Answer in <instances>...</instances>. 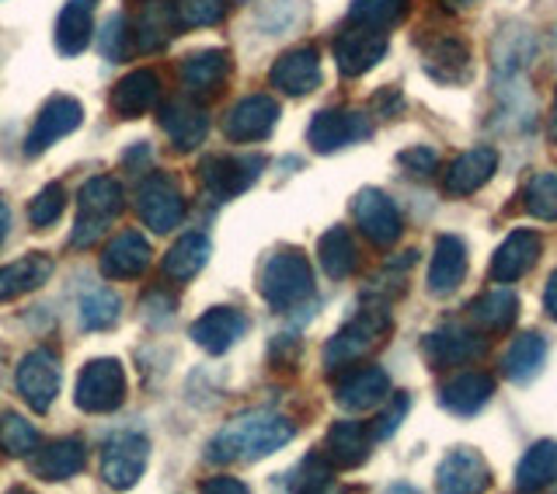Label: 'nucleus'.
Returning <instances> with one entry per match:
<instances>
[{
    "label": "nucleus",
    "instance_id": "obj_46",
    "mask_svg": "<svg viewBox=\"0 0 557 494\" xmlns=\"http://www.w3.org/2000/svg\"><path fill=\"white\" fill-rule=\"evenodd\" d=\"M411 264H414V251L408 255H400L397 261H387L383 264V272L373 279V286L370 293H376L380 299H394L408 289V272H411Z\"/></svg>",
    "mask_w": 557,
    "mask_h": 494
},
{
    "label": "nucleus",
    "instance_id": "obj_20",
    "mask_svg": "<svg viewBox=\"0 0 557 494\" xmlns=\"http://www.w3.org/2000/svg\"><path fill=\"white\" fill-rule=\"evenodd\" d=\"M188 334L202 351H209V356H223V351H231L244 334H248V317L237 307H213L191 324Z\"/></svg>",
    "mask_w": 557,
    "mask_h": 494
},
{
    "label": "nucleus",
    "instance_id": "obj_54",
    "mask_svg": "<svg viewBox=\"0 0 557 494\" xmlns=\"http://www.w3.org/2000/svg\"><path fill=\"white\" fill-rule=\"evenodd\" d=\"M474 0H443V8L446 11H463V8H470Z\"/></svg>",
    "mask_w": 557,
    "mask_h": 494
},
{
    "label": "nucleus",
    "instance_id": "obj_50",
    "mask_svg": "<svg viewBox=\"0 0 557 494\" xmlns=\"http://www.w3.org/2000/svg\"><path fill=\"white\" fill-rule=\"evenodd\" d=\"M373 104H376V112L380 115H397V109H400V95H397V87H387V91H380L376 98H373Z\"/></svg>",
    "mask_w": 557,
    "mask_h": 494
},
{
    "label": "nucleus",
    "instance_id": "obj_47",
    "mask_svg": "<svg viewBox=\"0 0 557 494\" xmlns=\"http://www.w3.org/2000/svg\"><path fill=\"white\" fill-rule=\"evenodd\" d=\"M178 4V17H182V28H209V25H220L226 4L223 0H174Z\"/></svg>",
    "mask_w": 557,
    "mask_h": 494
},
{
    "label": "nucleus",
    "instance_id": "obj_10",
    "mask_svg": "<svg viewBox=\"0 0 557 494\" xmlns=\"http://www.w3.org/2000/svg\"><path fill=\"white\" fill-rule=\"evenodd\" d=\"M370 136H373L370 115H362L356 109H324L313 115L307 129V144L318 153H335L342 147L362 144V139H370Z\"/></svg>",
    "mask_w": 557,
    "mask_h": 494
},
{
    "label": "nucleus",
    "instance_id": "obj_4",
    "mask_svg": "<svg viewBox=\"0 0 557 494\" xmlns=\"http://www.w3.org/2000/svg\"><path fill=\"white\" fill-rule=\"evenodd\" d=\"M126 209V192H122L119 178L112 174H98V178L84 182L81 196H77V220H74V234L70 244L74 247H91L98 244L109 226L122 217Z\"/></svg>",
    "mask_w": 557,
    "mask_h": 494
},
{
    "label": "nucleus",
    "instance_id": "obj_21",
    "mask_svg": "<svg viewBox=\"0 0 557 494\" xmlns=\"http://www.w3.org/2000/svg\"><path fill=\"white\" fill-rule=\"evenodd\" d=\"M87 467V449L77 435H66V439H57V443H49L42 449H35L28 456V470L32 478L39 481H49V484H60V481H70L77 478V473Z\"/></svg>",
    "mask_w": 557,
    "mask_h": 494
},
{
    "label": "nucleus",
    "instance_id": "obj_14",
    "mask_svg": "<svg viewBox=\"0 0 557 494\" xmlns=\"http://www.w3.org/2000/svg\"><path fill=\"white\" fill-rule=\"evenodd\" d=\"M17 394L25 397V404L35 415H46L52 408V400L60 394V362L49 348H35L22 359L14 373Z\"/></svg>",
    "mask_w": 557,
    "mask_h": 494
},
{
    "label": "nucleus",
    "instance_id": "obj_39",
    "mask_svg": "<svg viewBox=\"0 0 557 494\" xmlns=\"http://www.w3.org/2000/svg\"><path fill=\"white\" fill-rule=\"evenodd\" d=\"M119 313H122V304L109 286H91L81 293L77 321L84 331H109L119 324Z\"/></svg>",
    "mask_w": 557,
    "mask_h": 494
},
{
    "label": "nucleus",
    "instance_id": "obj_44",
    "mask_svg": "<svg viewBox=\"0 0 557 494\" xmlns=\"http://www.w3.org/2000/svg\"><path fill=\"white\" fill-rule=\"evenodd\" d=\"M101 52L109 60H129L133 52H136V46H133V28H129V14H112L109 22H104Z\"/></svg>",
    "mask_w": 557,
    "mask_h": 494
},
{
    "label": "nucleus",
    "instance_id": "obj_5",
    "mask_svg": "<svg viewBox=\"0 0 557 494\" xmlns=\"http://www.w3.org/2000/svg\"><path fill=\"white\" fill-rule=\"evenodd\" d=\"M265 168V157H237V153H209L199 164V185L206 188V196L213 202H226L248 192Z\"/></svg>",
    "mask_w": 557,
    "mask_h": 494
},
{
    "label": "nucleus",
    "instance_id": "obj_1",
    "mask_svg": "<svg viewBox=\"0 0 557 494\" xmlns=\"http://www.w3.org/2000/svg\"><path fill=\"white\" fill-rule=\"evenodd\" d=\"M296 435V425L278 411H244L231 418L226 425L213 435V443L206 449L209 464H255L261 456H272L283 449Z\"/></svg>",
    "mask_w": 557,
    "mask_h": 494
},
{
    "label": "nucleus",
    "instance_id": "obj_11",
    "mask_svg": "<svg viewBox=\"0 0 557 494\" xmlns=\"http://www.w3.org/2000/svg\"><path fill=\"white\" fill-rule=\"evenodd\" d=\"M484 351H487V338H481L474 328H463V324H443L422 338V356L432 369L470 366V362H478Z\"/></svg>",
    "mask_w": 557,
    "mask_h": 494
},
{
    "label": "nucleus",
    "instance_id": "obj_28",
    "mask_svg": "<svg viewBox=\"0 0 557 494\" xmlns=\"http://www.w3.org/2000/svg\"><path fill=\"white\" fill-rule=\"evenodd\" d=\"M370 446H373V432L362 425V421H335V425L327 429L324 435V456L331 460L335 470H352V467H362L366 456H370Z\"/></svg>",
    "mask_w": 557,
    "mask_h": 494
},
{
    "label": "nucleus",
    "instance_id": "obj_26",
    "mask_svg": "<svg viewBox=\"0 0 557 494\" xmlns=\"http://www.w3.org/2000/svg\"><path fill=\"white\" fill-rule=\"evenodd\" d=\"M495 168H498L495 147H470V150H463L457 161L449 164L446 178H443L446 196H457V199L474 196L478 188H484L487 182H492Z\"/></svg>",
    "mask_w": 557,
    "mask_h": 494
},
{
    "label": "nucleus",
    "instance_id": "obj_42",
    "mask_svg": "<svg viewBox=\"0 0 557 494\" xmlns=\"http://www.w3.org/2000/svg\"><path fill=\"white\" fill-rule=\"evenodd\" d=\"M331 478H335V467H331L327 456L324 453H310L289 473H283L278 484L289 487V491H324L331 484Z\"/></svg>",
    "mask_w": 557,
    "mask_h": 494
},
{
    "label": "nucleus",
    "instance_id": "obj_15",
    "mask_svg": "<svg viewBox=\"0 0 557 494\" xmlns=\"http://www.w3.org/2000/svg\"><path fill=\"white\" fill-rule=\"evenodd\" d=\"M278 122V101L269 95H248L240 98L223 119V136L231 144H258L265 139Z\"/></svg>",
    "mask_w": 557,
    "mask_h": 494
},
{
    "label": "nucleus",
    "instance_id": "obj_27",
    "mask_svg": "<svg viewBox=\"0 0 557 494\" xmlns=\"http://www.w3.org/2000/svg\"><path fill=\"white\" fill-rule=\"evenodd\" d=\"M150 269V244L144 234L122 231L101 251V275L104 279H139Z\"/></svg>",
    "mask_w": 557,
    "mask_h": 494
},
{
    "label": "nucleus",
    "instance_id": "obj_31",
    "mask_svg": "<svg viewBox=\"0 0 557 494\" xmlns=\"http://www.w3.org/2000/svg\"><path fill=\"white\" fill-rule=\"evenodd\" d=\"M467 275V244L453 234H443L432 247V264H429V293L432 296H449L460 289Z\"/></svg>",
    "mask_w": 557,
    "mask_h": 494
},
{
    "label": "nucleus",
    "instance_id": "obj_29",
    "mask_svg": "<svg viewBox=\"0 0 557 494\" xmlns=\"http://www.w3.org/2000/svg\"><path fill=\"white\" fill-rule=\"evenodd\" d=\"M231 77V52L226 49H199L182 63V84L191 98L216 95Z\"/></svg>",
    "mask_w": 557,
    "mask_h": 494
},
{
    "label": "nucleus",
    "instance_id": "obj_32",
    "mask_svg": "<svg viewBox=\"0 0 557 494\" xmlns=\"http://www.w3.org/2000/svg\"><path fill=\"white\" fill-rule=\"evenodd\" d=\"M157 101H161V77H157L153 70H133V74L122 77L112 91V109L122 119L147 115L157 109Z\"/></svg>",
    "mask_w": 557,
    "mask_h": 494
},
{
    "label": "nucleus",
    "instance_id": "obj_49",
    "mask_svg": "<svg viewBox=\"0 0 557 494\" xmlns=\"http://www.w3.org/2000/svg\"><path fill=\"white\" fill-rule=\"evenodd\" d=\"M397 161H400V168L418 174V178H429V174H435V168H440V153H435V147H411L400 153Z\"/></svg>",
    "mask_w": 557,
    "mask_h": 494
},
{
    "label": "nucleus",
    "instance_id": "obj_23",
    "mask_svg": "<svg viewBox=\"0 0 557 494\" xmlns=\"http://www.w3.org/2000/svg\"><path fill=\"white\" fill-rule=\"evenodd\" d=\"M161 129L168 133L174 150L188 153V150H196L206 139L209 115H206V109L191 95L188 98H174V101H168L164 109H161Z\"/></svg>",
    "mask_w": 557,
    "mask_h": 494
},
{
    "label": "nucleus",
    "instance_id": "obj_34",
    "mask_svg": "<svg viewBox=\"0 0 557 494\" xmlns=\"http://www.w3.org/2000/svg\"><path fill=\"white\" fill-rule=\"evenodd\" d=\"M547 362V338H540L536 331L516 334L509 351L502 359V373L512 383H533L540 376V369Z\"/></svg>",
    "mask_w": 557,
    "mask_h": 494
},
{
    "label": "nucleus",
    "instance_id": "obj_16",
    "mask_svg": "<svg viewBox=\"0 0 557 494\" xmlns=\"http://www.w3.org/2000/svg\"><path fill=\"white\" fill-rule=\"evenodd\" d=\"M133 28V46L136 52H153L164 49L174 35H182V17H178V4L174 0H144L136 11V17H129Z\"/></svg>",
    "mask_w": 557,
    "mask_h": 494
},
{
    "label": "nucleus",
    "instance_id": "obj_55",
    "mask_svg": "<svg viewBox=\"0 0 557 494\" xmlns=\"http://www.w3.org/2000/svg\"><path fill=\"white\" fill-rule=\"evenodd\" d=\"M234 4H248V0H234Z\"/></svg>",
    "mask_w": 557,
    "mask_h": 494
},
{
    "label": "nucleus",
    "instance_id": "obj_33",
    "mask_svg": "<svg viewBox=\"0 0 557 494\" xmlns=\"http://www.w3.org/2000/svg\"><path fill=\"white\" fill-rule=\"evenodd\" d=\"M52 269H57V264H52V258L42 251L4 264V269H0V304H11V299H17V296L46 286V282L52 279Z\"/></svg>",
    "mask_w": 557,
    "mask_h": 494
},
{
    "label": "nucleus",
    "instance_id": "obj_3",
    "mask_svg": "<svg viewBox=\"0 0 557 494\" xmlns=\"http://www.w3.org/2000/svg\"><path fill=\"white\" fill-rule=\"evenodd\" d=\"M391 334V310L383 299H373V304L359 307V313L348 321L345 328L335 331V338L324 345V366L327 369H345L356 366L359 359H366L376 345H383V338Z\"/></svg>",
    "mask_w": 557,
    "mask_h": 494
},
{
    "label": "nucleus",
    "instance_id": "obj_43",
    "mask_svg": "<svg viewBox=\"0 0 557 494\" xmlns=\"http://www.w3.org/2000/svg\"><path fill=\"white\" fill-rule=\"evenodd\" d=\"M411 0H352L348 4V22L370 25V28H394L408 14Z\"/></svg>",
    "mask_w": 557,
    "mask_h": 494
},
{
    "label": "nucleus",
    "instance_id": "obj_51",
    "mask_svg": "<svg viewBox=\"0 0 557 494\" xmlns=\"http://www.w3.org/2000/svg\"><path fill=\"white\" fill-rule=\"evenodd\" d=\"M202 491H234V494H244V491H248V484L234 481V478H216V481H202Z\"/></svg>",
    "mask_w": 557,
    "mask_h": 494
},
{
    "label": "nucleus",
    "instance_id": "obj_48",
    "mask_svg": "<svg viewBox=\"0 0 557 494\" xmlns=\"http://www.w3.org/2000/svg\"><path fill=\"white\" fill-rule=\"evenodd\" d=\"M408 408H411V397L408 394H394L391 404H387V411H380V418L373 421V429H370L373 439H391L400 429V421H405Z\"/></svg>",
    "mask_w": 557,
    "mask_h": 494
},
{
    "label": "nucleus",
    "instance_id": "obj_37",
    "mask_svg": "<svg viewBox=\"0 0 557 494\" xmlns=\"http://www.w3.org/2000/svg\"><path fill=\"white\" fill-rule=\"evenodd\" d=\"M209 255H213V244H209L206 234H185V237L174 240V247L164 255V275L171 282L196 279L206 269Z\"/></svg>",
    "mask_w": 557,
    "mask_h": 494
},
{
    "label": "nucleus",
    "instance_id": "obj_18",
    "mask_svg": "<svg viewBox=\"0 0 557 494\" xmlns=\"http://www.w3.org/2000/svg\"><path fill=\"white\" fill-rule=\"evenodd\" d=\"M540 251H544V240H540L536 231H512L492 255L487 275H492V282H502V286L519 282L522 275L533 272V264L540 261Z\"/></svg>",
    "mask_w": 557,
    "mask_h": 494
},
{
    "label": "nucleus",
    "instance_id": "obj_35",
    "mask_svg": "<svg viewBox=\"0 0 557 494\" xmlns=\"http://www.w3.org/2000/svg\"><path fill=\"white\" fill-rule=\"evenodd\" d=\"M519 317V296L512 289H487L470 304V321L487 334H502L516 324Z\"/></svg>",
    "mask_w": 557,
    "mask_h": 494
},
{
    "label": "nucleus",
    "instance_id": "obj_22",
    "mask_svg": "<svg viewBox=\"0 0 557 494\" xmlns=\"http://www.w3.org/2000/svg\"><path fill=\"white\" fill-rule=\"evenodd\" d=\"M492 484V467L484 464V456L478 449H453L446 460L435 470V487L446 494H474Z\"/></svg>",
    "mask_w": 557,
    "mask_h": 494
},
{
    "label": "nucleus",
    "instance_id": "obj_45",
    "mask_svg": "<svg viewBox=\"0 0 557 494\" xmlns=\"http://www.w3.org/2000/svg\"><path fill=\"white\" fill-rule=\"evenodd\" d=\"M63 206H66V188L60 182H49L39 196L28 202V220L32 226H52L63 217Z\"/></svg>",
    "mask_w": 557,
    "mask_h": 494
},
{
    "label": "nucleus",
    "instance_id": "obj_7",
    "mask_svg": "<svg viewBox=\"0 0 557 494\" xmlns=\"http://www.w3.org/2000/svg\"><path fill=\"white\" fill-rule=\"evenodd\" d=\"M136 213L153 234H171L185 220V199L178 182L164 171L147 174L136 188Z\"/></svg>",
    "mask_w": 557,
    "mask_h": 494
},
{
    "label": "nucleus",
    "instance_id": "obj_19",
    "mask_svg": "<svg viewBox=\"0 0 557 494\" xmlns=\"http://www.w3.org/2000/svg\"><path fill=\"white\" fill-rule=\"evenodd\" d=\"M269 84L278 87L283 95H293V98L310 95L313 87L321 84V57H318V49H313V46L286 49L283 57L272 63Z\"/></svg>",
    "mask_w": 557,
    "mask_h": 494
},
{
    "label": "nucleus",
    "instance_id": "obj_6",
    "mask_svg": "<svg viewBox=\"0 0 557 494\" xmlns=\"http://www.w3.org/2000/svg\"><path fill=\"white\" fill-rule=\"evenodd\" d=\"M77 408L87 415H112L126 404V373L119 359H91L77 376Z\"/></svg>",
    "mask_w": 557,
    "mask_h": 494
},
{
    "label": "nucleus",
    "instance_id": "obj_13",
    "mask_svg": "<svg viewBox=\"0 0 557 494\" xmlns=\"http://www.w3.org/2000/svg\"><path fill=\"white\" fill-rule=\"evenodd\" d=\"M81 122H84V109H81V101L77 98H70V95H52L39 115H35L32 122V129H28V139H25V153L28 157H39L46 153L52 144H60L63 136H70L74 129H81Z\"/></svg>",
    "mask_w": 557,
    "mask_h": 494
},
{
    "label": "nucleus",
    "instance_id": "obj_25",
    "mask_svg": "<svg viewBox=\"0 0 557 494\" xmlns=\"http://www.w3.org/2000/svg\"><path fill=\"white\" fill-rule=\"evenodd\" d=\"M495 394V376L484 373V369H463L453 380H446L440 386V404L457 418H470L478 415L487 400Z\"/></svg>",
    "mask_w": 557,
    "mask_h": 494
},
{
    "label": "nucleus",
    "instance_id": "obj_24",
    "mask_svg": "<svg viewBox=\"0 0 557 494\" xmlns=\"http://www.w3.org/2000/svg\"><path fill=\"white\" fill-rule=\"evenodd\" d=\"M422 66L440 84H463L470 77V46L460 35H435L422 42Z\"/></svg>",
    "mask_w": 557,
    "mask_h": 494
},
{
    "label": "nucleus",
    "instance_id": "obj_12",
    "mask_svg": "<svg viewBox=\"0 0 557 494\" xmlns=\"http://www.w3.org/2000/svg\"><path fill=\"white\" fill-rule=\"evenodd\" d=\"M147 460H150L147 439L139 432H122V435L109 439L101 449V481L115 491H126L144 478Z\"/></svg>",
    "mask_w": 557,
    "mask_h": 494
},
{
    "label": "nucleus",
    "instance_id": "obj_40",
    "mask_svg": "<svg viewBox=\"0 0 557 494\" xmlns=\"http://www.w3.org/2000/svg\"><path fill=\"white\" fill-rule=\"evenodd\" d=\"M35 449H39V432L32 421H25L17 411H0V453L25 460Z\"/></svg>",
    "mask_w": 557,
    "mask_h": 494
},
{
    "label": "nucleus",
    "instance_id": "obj_9",
    "mask_svg": "<svg viewBox=\"0 0 557 494\" xmlns=\"http://www.w3.org/2000/svg\"><path fill=\"white\" fill-rule=\"evenodd\" d=\"M352 220L362 231V237L373 247H383V251L394 247L400 240V234H405V220H400L394 199L380 188L359 192V196L352 199Z\"/></svg>",
    "mask_w": 557,
    "mask_h": 494
},
{
    "label": "nucleus",
    "instance_id": "obj_36",
    "mask_svg": "<svg viewBox=\"0 0 557 494\" xmlns=\"http://www.w3.org/2000/svg\"><path fill=\"white\" fill-rule=\"evenodd\" d=\"M318 261L327 279H348L359 269V247L348 226H331L318 240Z\"/></svg>",
    "mask_w": 557,
    "mask_h": 494
},
{
    "label": "nucleus",
    "instance_id": "obj_8",
    "mask_svg": "<svg viewBox=\"0 0 557 494\" xmlns=\"http://www.w3.org/2000/svg\"><path fill=\"white\" fill-rule=\"evenodd\" d=\"M391 35L387 28H370L359 22H348L335 35V63L342 77H362L366 70H373L383 57H387Z\"/></svg>",
    "mask_w": 557,
    "mask_h": 494
},
{
    "label": "nucleus",
    "instance_id": "obj_56",
    "mask_svg": "<svg viewBox=\"0 0 557 494\" xmlns=\"http://www.w3.org/2000/svg\"><path fill=\"white\" fill-rule=\"evenodd\" d=\"M554 109H557V95H554Z\"/></svg>",
    "mask_w": 557,
    "mask_h": 494
},
{
    "label": "nucleus",
    "instance_id": "obj_17",
    "mask_svg": "<svg viewBox=\"0 0 557 494\" xmlns=\"http://www.w3.org/2000/svg\"><path fill=\"white\" fill-rule=\"evenodd\" d=\"M391 397V376L380 366H359L335 383V404L348 415H362L380 408Z\"/></svg>",
    "mask_w": 557,
    "mask_h": 494
},
{
    "label": "nucleus",
    "instance_id": "obj_38",
    "mask_svg": "<svg viewBox=\"0 0 557 494\" xmlns=\"http://www.w3.org/2000/svg\"><path fill=\"white\" fill-rule=\"evenodd\" d=\"M557 478V439H540L516 467V491H544Z\"/></svg>",
    "mask_w": 557,
    "mask_h": 494
},
{
    "label": "nucleus",
    "instance_id": "obj_52",
    "mask_svg": "<svg viewBox=\"0 0 557 494\" xmlns=\"http://www.w3.org/2000/svg\"><path fill=\"white\" fill-rule=\"evenodd\" d=\"M544 310H547L550 321H557V269H554V272H550V279H547V289H544Z\"/></svg>",
    "mask_w": 557,
    "mask_h": 494
},
{
    "label": "nucleus",
    "instance_id": "obj_41",
    "mask_svg": "<svg viewBox=\"0 0 557 494\" xmlns=\"http://www.w3.org/2000/svg\"><path fill=\"white\" fill-rule=\"evenodd\" d=\"M522 206H527L530 217L544 223H557V174L536 171L527 182V188H522Z\"/></svg>",
    "mask_w": 557,
    "mask_h": 494
},
{
    "label": "nucleus",
    "instance_id": "obj_2",
    "mask_svg": "<svg viewBox=\"0 0 557 494\" xmlns=\"http://www.w3.org/2000/svg\"><path fill=\"white\" fill-rule=\"evenodd\" d=\"M258 293L278 313L307 304L313 296V269L307 255L296 251V247H278V251H272L265 264H261Z\"/></svg>",
    "mask_w": 557,
    "mask_h": 494
},
{
    "label": "nucleus",
    "instance_id": "obj_30",
    "mask_svg": "<svg viewBox=\"0 0 557 494\" xmlns=\"http://www.w3.org/2000/svg\"><path fill=\"white\" fill-rule=\"evenodd\" d=\"M101 0H66L57 17V49L66 60L81 57L95 39V11Z\"/></svg>",
    "mask_w": 557,
    "mask_h": 494
},
{
    "label": "nucleus",
    "instance_id": "obj_53",
    "mask_svg": "<svg viewBox=\"0 0 557 494\" xmlns=\"http://www.w3.org/2000/svg\"><path fill=\"white\" fill-rule=\"evenodd\" d=\"M8 234H11V209H8L4 199H0V247H4Z\"/></svg>",
    "mask_w": 557,
    "mask_h": 494
}]
</instances>
